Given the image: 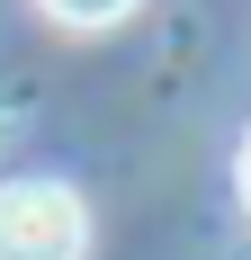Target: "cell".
I'll return each mask as SVG.
<instances>
[{
  "mask_svg": "<svg viewBox=\"0 0 251 260\" xmlns=\"http://www.w3.org/2000/svg\"><path fill=\"white\" fill-rule=\"evenodd\" d=\"M90 215L63 180H9L0 188V260H81Z\"/></svg>",
  "mask_w": 251,
  "mask_h": 260,
  "instance_id": "obj_1",
  "label": "cell"
},
{
  "mask_svg": "<svg viewBox=\"0 0 251 260\" xmlns=\"http://www.w3.org/2000/svg\"><path fill=\"white\" fill-rule=\"evenodd\" d=\"M36 9H45L54 27H117L135 0H36Z\"/></svg>",
  "mask_w": 251,
  "mask_h": 260,
  "instance_id": "obj_2",
  "label": "cell"
},
{
  "mask_svg": "<svg viewBox=\"0 0 251 260\" xmlns=\"http://www.w3.org/2000/svg\"><path fill=\"white\" fill-rule=\"evenodd\" d=\"M242 198H251V144H242Z\"/></svg>",
  "mask_w": 251,
  "mask_h": 260,
  "instance_id": "obj_3",
  "label": "cell"
}]
</instances>
